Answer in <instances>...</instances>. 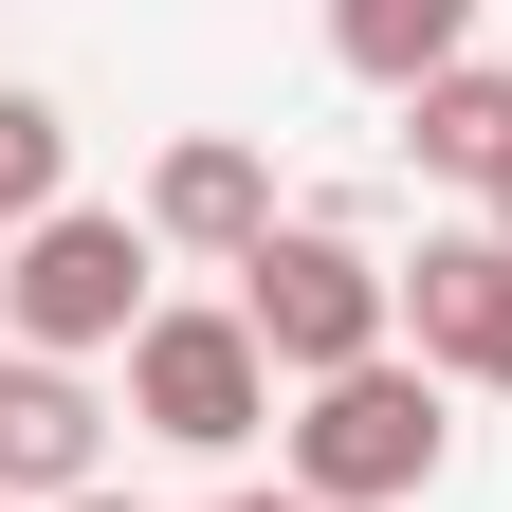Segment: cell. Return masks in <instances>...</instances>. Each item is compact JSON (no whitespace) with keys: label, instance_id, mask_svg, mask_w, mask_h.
<instances>
[{"label":"cell","instance_id":"3","mask_svg":"<svg viewBox=\"0 0 512 512\" xmlns=\"http://www.w3.org/2000/svg\"><path fill=\"white\" fill-rule=\"evenodd\" d=\"M147 220H110V202H55V220H19L0 238V348H55V366H92V348H128L147 330Z\"/></svg>","mask_w":512,"mask_h":512},{"label":"cell","instance_id":"10","mask_svg":"<svg viewBox=\"0 0 512 512\" xmlns=\"http://www.w3.org/2000/svg\"><path fill=\"white\" fill-rule=\"evenodd\" d=\"M55 202H74V110H55V92H0V238L55 220Z\"/></svg>","mask_w":512,"mask_h":512},{"label":"cell","instance_id":"5","mask_svg":"<svg viewBox=\"0 0 512 512\" xmlns=\"http://www.w3.org/2000/svg\"><path fill=\"white\" fill-rule=\"evenodd\" d=\"M0 494H37V512L110 494V403H92V366L0 348Z\"/></svg>","mask_w":512,"mask_h":512},{"label":"cell","instance_id":"2","mask_svg":"<svg viewBox=\"0 0 512 512\" xmlns=\"http://www.w3.org/2000/svg\"><path fill=\"white\" fill-rule=\"evenodd\" d=\"M275 458H293V494L311 512H403V494H439V458H458V421H439V366H348V384H311V403L275 421Z\"/></svg>","mask_w":512,"mask_h":512},{"label":"cell","instance_id":"14","mask_svg":"<svg viewBox=\"0 0 512 512\" xmlns=\"http://www.w3.org/2000/svg\"><path fill=\"white\" fill-rule=\"evenodd\" d=\"M476 384H512V348H494V366H476Z\"/></svg>","mask_w":512,"mask_h":512},{"label":"cell","instance_id":"1","mask_svg":"<svg viewBox=\"0 0 512 512\" xmlns=\"http://www.w3.org/2000/svg\"><path fill=\"white\" fill-rule=\"evenodd\" d=\"M238 330L275 348V384H348V366H384V330H403V275H384L348 220H275L238 256Z\"/></svg>","mask_w":512,"mask_h":512},{"label":"cell","instance_id":"8","mask_svg":"<svg viewBox=\"0 0 512 512\" xmlns=\"http://www.w3.org/2000/svg\"><path fill=\"white\" fill-rule=\"evenodd\" d=\"M403 147H421L439 183H476V202H494V183H512V74H476V55H458V74H421V92H403Z\"/></svg>","mask_w":512,"mask_h":512},{"label":"cell","instance_id":"11","mask_svg":"<svg viewBox=\"0 0 512 512\" xmlns=\"http://www.w3.org/2000/svg\"><path fill=\"white\" fill-rule=\"evenodd\" d=\"M220 512H311V494H293V476H275V494H220Z\"/></svg>","mask_w":512,"mask_h":512},{"label":"cell","instance_id":"12","mask_svg":"<svg viewBox=\"0 0 512 512\" xmlns=\"http://www.w3.org/2000/svg\"><path fill=\"white\" fill-rule=\"evenodd\" d=\"M74 512H147V494H74Z\"/></svg>","mask_w":512,"mask_h":512},{"label":"cell","instance_id":"7","mask_svg":"<svg viewBox=\"0 0 512 512\" xmlns=\"http://www.w3.org/2000/svg\"><path fill=\"white\" fill-rule=\"evenodd\" d=\"M403 330H421V366H458V384L512 348V238L494 220H458V238L403 256Z\"/></svg>","mask_w":512,"mask_h":512},{"label":"cell","instance_id":"9","mask_svg":"<svg viewBox=\"0 0 512 512\" xmlns=\"http://www.w3.org/2000/svg\"><path fill=\"white\" fill-rule=\"evenodd\" d=\"M458 37H476V0H330V55L366 92H421V74H458Z\"/></svg>","mask_w":512,"mask_h":512},{"label":"cell","instance_id":"6","mask_svg":"<svg viewBox=\"0 0 512 512\" xmlns=\"http://www.w3.org/2000/svg\"><path fill=\"white\" fill-rule=\"evenodd\" d=\"M147 238L165 256H256L275 238V165H256L238 128H183V147L147 165Z\"/></svg>","mask_w":512,"mask_h":512},{"label":"cell","instance_id":"13","mask_svg":"<svg viewBox=\"0 0 512 512\" xmlns=\"http://www.w3.org/2000/svg\"><path fill=\"white\" fill-rule=\"evenodd\" d=\"M494 238H512V183H494Z\"/></svg>","mask_w":512,"mask_h":512},{"label":"cell","instance_id":"4","mask_svg":"<svg viewBox=\"0 0 512 512\" xmlns=\"http://www.w3.org/2000/svg\"><path fill=\"white\" fill-rule=\"evenodd\" d=\"M128 421L183 439V458H238V439H275V348L238 311H147L128 330Z\"/></svg>","mask_w":512,"mask_h":512}]
</instances>
